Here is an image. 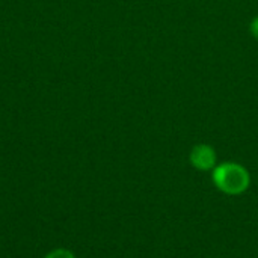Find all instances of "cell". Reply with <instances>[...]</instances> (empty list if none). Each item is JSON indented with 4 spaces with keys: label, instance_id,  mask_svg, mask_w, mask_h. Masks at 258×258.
I'll return each instance as SVG.
<instances>
[{
    "label": "cell",
    "instance_id": "3957f363",
    "mask_svg": "<svg viewBox=\"0 0 258 258\" xmlns=\"http://www.w3.org/2000/svg\"><path fill=\"white\" fill-rule=\"evenodd\" d=\"M47 258H74V257H73V254H71V252H68V251H54V252H51V254H50Z\"/></svg>",
    "mask_w": 258,
    "mask_h": 258
},
{
    "label": "cell",
    "instance_id": "277c9868",
    "mask_svg": "<svg viewBox=\"0 0 258 258\" xmlns=\"http://www.w3.org/2000/svg\"><path fill=\"white\" fill-rule=\"evenodd\" d=\"M249 30H251V33H252V36L258 39V17H255L252 21H251V24H249Z\"/></svg>",
    "mask_w": 258,
    "mask_h": 258
},
{
    "label": "cell",
    "instance_id": "7a4b0ae2",
    "mask_svg": "<svg viewBox=\"0 0 258 258\" xmlns=\"http://www.w3.org/2000/svg\"><path fill=\"white\" fill-rule=\"evenodd\" d=\"M216 151L213 147L207 145V144H200L195 145L189 154V160L192 163L194 168H197L198 171H210L215 169L216 166Z\"/></svg>",
    "mask_w": 258,
    "mask_h": 258
},
{
    "label": "cell",
    "instance_id": "6da1fadb",
    "mask_svg": "<svg viewBox=\"0 0 258 258\" xmlns=\"http://www.w3.org/2000/svg\"><path fill=\"white\" fill-rule=\"evenodd\" d=\"M213 183L221 192L227 195H240L249 187L251 177L245 166L233 162H225L215 166Z\"/></svg>",
    "mask_w": 258,
    "mask_h": 258
}]
</instances>
